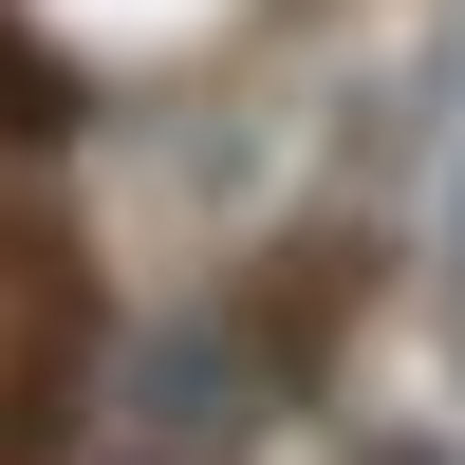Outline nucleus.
<instances>
[{"mask_svg":"<svg viewBox=\"0 0 465 465\" xmlns=\"http://www.w3.org/2000/svg\"><path fill=\"white\" fill-rule=\"evenodd\" d=\"M372 465H429V447H372Z\"/></svg>","mask_w":465,"mask_h":465,"instance_id":"obj_2","label":"nucleus"},{"mask_svg":"<svg viewBox=\"0 0 465 465\" xmlns=\"http://www.w3.org/2000/svg\"><path fill=\"white\" fill-rule=\"evenodd\" d=\"M74 112H94V94H74V56H56L37 19H0V131H19V149H56Z\"/></svg>","mask_w":465,"mask_h":465,"instance_id":"obj_1","label":"nucleus"}]
</instances>
